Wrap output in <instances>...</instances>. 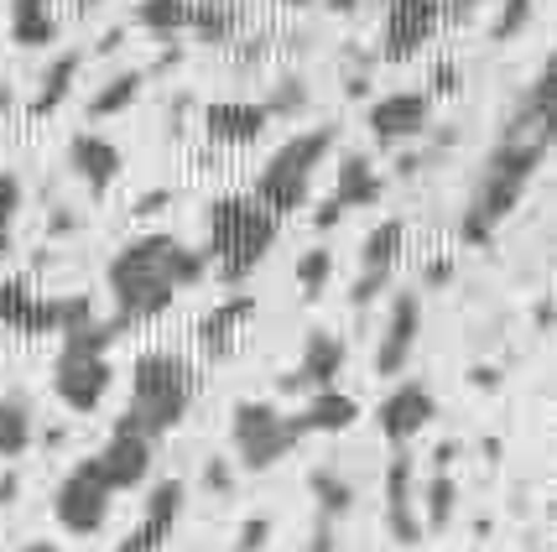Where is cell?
<instances>
[{"mask_svg":"<svg viewBox=\"0 0 557 552\" xmlns=\"http://www.w3.org/2000/svg\"><path fill=\"white\" fill-rule=\"evenodd\" d=\"M209 277V256L188 250L172 235H136L121 245V256L110 261V297H115V318L125 329L131 323H151L177 303V292L198 287Z\"/></svg>","mask_w":557,"mask_h":552,"instance_id":"6da1fadb","label":"cell"},{"mask_svg":"<svg viewBox=\"0 0 557 552\" xmlns=\"http://www.w3.org/2000/svg\"><path fill=\"white\" fill-rule=\"evenodd\" d=\"M547 151H553V142H542V136H500V146L485 157V172H480V183H474V198H469V209H463V219H459L463 241L469 245L495 241V230L521 209V198L532 188V177L542 172Z\"/></svg>","mask_w":557,"mask_h":552,"instance_id":"7a4b0ae2","label":"cell"},{"mask_svg":"<svg viewBox=\"0 0 557 552\" xmlns=\"http://www.w3.org/2000/svg\"><path fill=\"white\" fill-rule=\"evenodd\" d=\"M194 396H198L194 365L183 355H172V349H146L131 365V402L115 417V428H131L157 443L194 412Z\"/></svg>","mask_w":557,"mask_h":552,"instance_id":"3957f363","label":"cell"},{"mask_svg":"<svg viewBox=\"0 0 557 552\" xmlns=\"http://www.w3.org/2000/svg\"><path fill=\"white\" fill-rule=\"evenodd\" d=\"M282 235V219L256 198H214L209 204V261L224 287H240L245 277L271 256Z\"/></svg>","mask_w":557,"mask_h":552,"instance_id":"277c9868","label":"cell"},{"mask_svg":"<svg viewBox=\"0 0 557 552\" xmlns=\"http://www.w3.org/2000/svg\"><path fill=\"white\" fill-rule=\"evenodd\" d=\"M121 318L110 323H78L69 334H58V365H52V391L69 412H95L104 396H110V381H115V365H110V344L121 339Z\"/></svg>","mask_w":557,"mask_h":552,"instance_id":"5b68a950","label":"cell"},{"mask_svg":"<svg viewBox=\"0 0 557 552\" xmlns=\"http://www.w3.org/2000/svg\"><path fill=\"white\" fill-rule=\"evenodd\" d=\"M329 151H334V125H313V131H297L287 146H276L271 151V162L256 172V188L250 198L271 209L276 219L297 214L302 204H308V193H313V177L318 168L329 162Z\"/></svg>","mask_w":557,"mask_h":552,"instance_id":"8992f818","label":"cell"},{"mask_svg":"<svg viewBox=\"0 0 557 552\" xmlns=\"http://www.w3.org/2000/svg\"><path fill=\"white\" fill-rule=\"evenodd\" d=\"M230 443H235V458H240L250 475H267V469H276L302 443V428H297V417H287L282 407H271V402H235Z\"/></svg>","mask_w":557,"mask_h":552,"instance_id":"52a82bcc","label":"cell"},{"mask_svg":"<svg viewBox=\"0 0 557 552\" xmlns=\"http://www.w3.org/2000/svg\"><path fill=\"white\" fill-rule=\"evenodd\" d=\"M89 318H95V308L78 292L73 297H48V292H32L26 282H0V329H11V334H69Z\"/></svg>","mask_w":557,"mask_h":552,"instance_id":"ba28073f","label":"cell"},{"mask_svg":"<svg viewBox=\"0 0 557 552\" xmlns=\"http://www.w3.org/2000/svg\"><path fill=\"white\" fill-rule=\"evenodd\" d=\"M110 505H115V490L99 480L95 469H89V458L84 464H73L63 484H58V495H52V516H58V527L69 531V537H95L104 531L110 522Z\"/></svg>","mask_w":557,"mask_h":552,"instance_id":"9c48e42d","label":"cell"},{"mask_svg":"<svg viewBox=\"0 0 557 552\" xmlns=\"http://www.w3.org/2000/svg\"><path fill=\"white\" fill-rule=\"evenodd\" d=\"M443 11H448V0H391L386 22H381V52H386L391 63H407L437 32Z\"/></svg>","mask_w":557,"mask_h":552,"instance_id":"30bf717a","label":"cell"},{"mask_svg":"<svg viewBox=\"0 0 557 552\" xmlns=\"http://www.w3.org/2000/svg\"><path fill=\"white\" fill-rule=\"evenodd\" d=\"M433 417H437L433 391H428L422 381H401V385H391L386 396H381V407H375V428H381V438H391L396 449H407V443H412Z\"/></svg>","mask_w":557,"mask_h":552,"instance_id":"8fae6325","label":"cell"},{"mask_svg":"<svg viewBox=\"0 0 557 552\" xmlns=\"http://www.w3.org/2000/svg\"><path fill=\"white\" fill-rule=\"evenodd\" d=\"M407 250V224L401 219H381L360 245V282H355V308H370L391 282V266Z\"/></svg>","mask_w":557,"mask_h":552,"instance_id":"7c38bea8","label":"cell"},{"mask_svg":"<svg viewBox=\"0 0 557 552\" xmlns=\"http://www.w3.org/2000/svg\"><path fill=\"white\" fill-rule=\"evenodd\" d=\"M417 339H422V303H417V292H396L381 344H375V376H401L417 355Z\"/></svg>","mask_w":557,"mask_h":552,"instance_id":"4fadbf2b","label":"cell"},{"mask_svg":"<svg viewBox=\"0 0 557 552\" xmlns=\"http://www.w3.org/2000/svg\"><path fill=\"white\" fill-rule=\"evenodd\" d=\"M151 449H157L151 438H141V432H131V428H115L110 443L89 458V469L121 495V490H136V484L151 475Z\"/></svg>","mask_w":557,"mask_h":552,"instance_id":"5bb4252c","label":"cell"},{"mask_svg":"<svg viewBox=\"0 0 557 552\" xmlns=\"http://www.w3.org/2000/svg\"><path fill=\"white\" fill-rule=\"evenodd\" d=\"M428 115H433V95L396 89V95L370 105V136H375V146H401L428 131Z\"/></svg>","mask_w":557,"mask_h":552,"instance_id":"9a60e30c","label":"cell"},{"mask_svg":"<svg viewBox=\"0 0 557 552\" xmlns=\"http://www.w3.org/2000/svg\"><path fill=\"white\" fill-rule=\"evenodd\" d=\"M183 484L177 480H162L151 495H146L141 505V522L131 527V537L121 542V552H157L172 542V531H177V522H183Z\"/></svg>","mask_w":557,"mask_h":552,"instance_id":"2e32d148","label":"cell"},{"mask_svg":"<svg viewBox=\"0 0 557 552\" xmlns=\"http://www.w3.org/2000/svg\"><path fill=\"white\" fill-rule=\"evenodd\" d=\"M412 480H417V464L401 449L386 469V531H391V542H401V548L422 542V516H417V501H412Z\"/></svg>","mask_w":557,"mask_h":552,"instance_id":"e0dca14e","label":"cell"},{"mask_svg":"<svg viewBox=\"0 0 557 552\" xmlns=\"http://www.w3.org/2000/svg\"><path fill=\"white\" fill-rule=\"evenodd\" d=\"M69 168H73V177L99 198V193L115 188L125 157H121V146L110 142V136H99V131H78V136L69 142Z\"/></svg>","mask_w":557,"mask_h":552,"instance_id":"ac0fdd59","label":"cell"},{"mask_svg":"<svg viewBox=\"0 0 557 552\" xmlns=\"http://www.w3.org/2000/svg\"><path fill=\"white\" fill-rule=\"evenodd\" d=\"M256 297L250 292H230V297H219V308H209L198 318V344H203V355L209 360H224V355H235V344H240V329L256 318Z\"/></svg>","mask_w":557,"mask_h":552,"instance_id":"d6986e66","label":"cell"},{"mask_svg":"<svg viewBox=\"0 0 557 552\" xmlns=\"http://www.w3.org/2000/svg\"><path fill=\"white\" fill-rule=\"evenodd\" d=\"M344 370V344L329 329H313L308 344H302V360L292 365L287 376H282V391H323V385H334Z\"/></svg>","mask_w":557,"mask_h":552,"instance_id":"ffe728a7","label":"cell"},{"mask_svg":"<svg viewBox=\"0 0 557 552\" xmlns=\"http://www.w3.org/2000/svg\"><path fill=\"white\" fill-rule=\"evenodd\" d=\"M267 105H250V99H219L203 110V131H209V142L219 146H250L267 136Z\"/></svg>","mask_w":557,"mask_h":552,"instance_id":"44dd1931","label":"cell"},{"mask_svg":"<svg viewBox=\"0 0 557 552\" xmlns=\"http://www.w3.org/2000/svg\"><path fill=\"white\" fill-rule=\"evenodd\" d=\"M355 417H360V402L349 391H339V385H323V391L308 396V407L297 412V428H302V438H313V432H344V428H355Z\"/></svg>","mask_w":557,"mask_h":552,"instance_id":"7402d4cb","label":"cell"},{"mask_svg":"<svg viewBox=\"0 0 557 552\" xmlns=\"http://www.w3.org/2000/svg\"><path fill=\"white\" fill-rule=\"evenodd\" d=\"M381 193H386V177L370 168V157H364V151H349V157L339 162V188H334V204L349 214V209H370V204H381Z\"/></svg>","mask_w":557,"mask_h":552,"instance_id":"603a6c76","label":"cell"},{"mask_svg":"<svg viewBox=\"0 0 557 552\" xmlns=\"http://www.w3.org/2000/svg\"><path fill=\"white\" fill-rule=\"evenodd\" d=\"M37 438V412L26 391H0V458H22Z\"/></svg>","mask_w":557,"mask_h":552,"instance_id":"cb8c5ba5","label":"cell"},{"mask_svg":"<svg viewBox=\"0 0 557 552\" xmlns=\"http://www.w3.org/2000/svg\"><path fill=\"white\" fill-rule=\"evenodd\" d=\"M78 69H84V52H58L52 58V69L37 78V99H32V115H52L63 99L73 95V84H78Z\"/></svg>","mask_w":557,"mask_h":552,"instance_id":"d4e9b609","label":"cell"},{"mask_svg":"<svg viewBox=\"0 0 557 552\" xmlns=\"http://www.w3.org/2000/svg\"><path fill=\"white\" fill-rule=\"evenodd\" d=\"M11 42H22V48L58 42V22H52L48 0H11Z\"/></svg>","mask_w":557,"mask_h":552,"instance_id":"484cf974","label":"cell"},{"mask_svg":"<svg viewBox=\"0 0 557 552\" xmlns=\"http://www.w3.org/2000/svg\"><path fill=\"white\" fill-rule=\"evenodd\" d=\"M146 89V73L141 69H125L115 73L104 89H95V99H89V121H110V115H121V110H131L136 99H141Z\"/></svg>","mask_w":557,"mask_h":552,"instance_id":"4316f807","label":"cell"},{"mask_svg":"<svg viewBox=\"0 0 557 552\" xmlns=\"http://www.w3.org/2000/svg\"><path fill=\"white\" fill-rule=\"evenodd\" d=\"M188 32H198L203 42H230L240 32V0H194Z\"/></svg>","mask_w":557,"mask_h":552,"instance_id":"83f0119b","label":"cell"},{"mask_svg":"<svg viewBox=\"0 0 557 552\" xmlns=\"http://www.w3.org/2000/svg\"><path fill=\"white\" fill-rule=\"evenodd\" d=\"M194 22V0H141L136 5V26H146L151 37H177Z\"/></svg>","mask_w":557,"mask_h":552,"instance_id":"f1b7e54d","label":"cell"},{"mask_svg":"<svg viewBox=\"0 0 557 552\" xmlns=\"http://www.w3.org/2000/svg\"><path fill=\"white\" fill-rule=\"evenodd\" d=\"M308 490H313V501H318V516H329V522H339V516L355 511V484L344 480L339 469H313Z\"/></svg>","mask_w":557,"mask_h":552,"instance_id":"f546056e","label":"cell"},{"mask_svg":"<svg viewBox=\"0 0 557 552\" xmlns=\"http://www.w3.org/2000/svg\"><path fill=\"white\" fill-rule=\"evenodd\" d=\"M422 511H428V522H422V531H443L448 522H454V511H459V484L448 480V469H433V480H428V501H422Z\"/></svg>","mask_w":557,"mask_h":552,"instance_id":"4dcf8cb0","label":"cell"},{"mask_svg":"<svg viewBox=\"0 0 557 552\" xmlns=\"http://www.w3.org/2000/svg\"><path fill=\"white\" fill-rule=\"evenodd\" d=\"M329 277H334V256H329L323 245H318V250H302V261H297V287H302V297H323Z\"/></svg>","mask_w":557,"mask_h":552,"instance_id":"1f68e13d","label":"cell"},{"mask_svg":"<svg viewBox=\"0 0 557 552\" xmlns=\"http://www.w3.org/2000/svg\"><path fill=\"white\" fill-rule=\"evenodd\" d=\"M527 22H532V0H506L500 5V22H495V42H510V37H521L527 32Z\"/></svg>","mask_w":557,"mask_h":552,"instance_id":"d6a6232c","label":"cell"},{"mask_svg":"<svg viewBox=\"0 0 557 552\" xmlns=\"http://www.w3.org/2000/svg\"><path fill=\"white\" fill-rule=\"evenodd\" d=\"M22 177L16 172H0V235H11V224H16V214H22Z\"/></svg>","mask_w":557,"mask_h":552,"instance_id":"836d02e7","label":"cell"},{"mask_svg":"<svg viewBox=\"0 0 557 552\" xmlns=\"http://www.w3.org/2000/svg\"><path fill=\"white\" fill-rule=\"evenodd\" d=\"M308 105V89L297 84V78H282V89L271 95V105H267V115H297Z\"/></svg>","mask_w":557,"mask_h":552,"instance_id":"e575fe53","label":"cell"},{"mask_svg":"<svg viewBox=\"0 0 557 552\" xmlns=\"http://www.w3.org/2000/svg\"><path fill=\"white\" fill-rule=\"evenodd\" d=\"M203 484H209L214 495H230V490H235V469H230V458H209V464H203Z\"/></svg>","mask_w":557,"mask_h":552,"instance_id":"d590c367","label":"cell"},{"mask_svg":"<svg viewBox=\"0 0 557 552\" xmlns=\"http://www.w3.org/2000/svg\"><path fill=\"white\" fill-rule=\"evenodd\" d=\"M267 537H271V522H267V516H250V522L240 527L235 552H261V548H267Z\"/></svg>","mask_w":557,"mask_h":552,"instance_id":"8d00e7d4","label":"cell"},{"mask_svg":"<svg viewBox=\"0 0 557 552\" xmlns=\"http://www.w3.org/2000/svg\"><path fill=\"white\" fill-rule=\"evenodd\" d=\"M433 95H459V69L454 63H437L433 69Z\"/></svg>","mask_w":557,"mask_h":552,"instance_id":"74e56055","label":"cell"},{"mask_svg":"<svg viewBox=\"0 0 557 552\" xmlns=\"http://www.w3.org/2000/svg\"><path fill=\"white\" fill-rule=\"evenodd\" d=\"M448 282H454V266H448V261L422 266V287H448Z\"/></svg>","mask_w":557,"mask_h":552,"instance_id":"f35d334b","label":"cell"},{"mask_svg":"<svg viewBox=\"0 0 557 552\" xmlns=\"http://www.w3.org/2000/svg\"><path fill=\"white\" fill-rule=\"evenodd\" d=\"M308 552H334V522H329V516H318V527H313V542H308Z\"/></svg>","mask_w":557,"mask_h":552,"instance_id":"ab89813d","label":"cell"},{"mask_svg":"<svg viewBox=\"0 0 557 552\" xmlns=\"http://www.w3.org/2000/svg\"><path fill=\"white\" fill-rule=\"evenodd\" d=\"M339 219H344V209H339V204H334V198H329V204H318L313 224H318V230H334V224H339Z\"/></svg>","mask_w":557,"mask_h":552,"instance_id":"60d3db41","label":"cell"},{"mask_svg":"<svg viewBox=\"0 0 557 552\" xmlns=\"http://www.w3.org/2000/svg\"><path fill=\"white\" fill-rule=\"evenodd\" d=\"M172 193L168 188H157V193H146V198H136V214H162V204H168Z\"/></svg>","mask_w":557,"mask_h":552,"instance_id":"b9f144b4","label":"cell"},{"mask_svg":"<svg viewBox=\"0 0 557 552\" xmlns=\"http://www.w3.org/2000/svg\"><path fill=\"white\" fill-rule=\"evenodd\" d=\"M16 495H22V475H16V469H5V475H0V505H11Z\"/></svg>","mask_w":557,"mask_h":552,"instance_id":"7bdbcfd3","label":"cell"},{"mask_svg":"<svg viewBox=\"0 0 557 552\" xmlns=\"http://www.w3.org/2000/svg\"><path fill=\"white\" fill-rule=\"evenodd\" d=\"M16 110V95H11V84H0V115H11Z\"/></svg>","mask_w":557,"mask_h":552,"instance_id":"ee69618b","label":"cell"},{"mask_svg":"<svg viewBox=\"0 0 557 552\" xmlns=\"http://www.w3.org/2000/svg\"><path fill=\"white\" fill-rule=\"evenodd\" d=\"M22 552H58V548H52V542H26Z\"/></svg>","mask_w":557,"mask_h":552,"instance_id":"f6af8a7d","label":"cell"},{"mask_svg":"<svg viewBox=\"0 0 557 552\" xmlns=\"http://www.w3.org/2000/svg\"><path fill=\"white\" fill-rule=\"evenodd\" d=\"M282 5H313V0H282Z\"/></svg>","mask_w":557,"mask_h":552,"instance_id":"bcb514c9","label":"cell"},{"mask_svg":"<svg viewBox=\"0 0 557 552\" xmlns=\"http://www.w3.org/2000/svg\"><path fill=\"white\" fill-rule=\"evenodd\" d=\"M78 5H99V0H78Z\"/></svg>","mask_w":557,"mask_h":552,"instance_id":"7dc6e473","label":"cell"}]
</instances>
